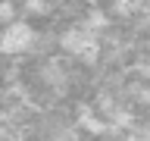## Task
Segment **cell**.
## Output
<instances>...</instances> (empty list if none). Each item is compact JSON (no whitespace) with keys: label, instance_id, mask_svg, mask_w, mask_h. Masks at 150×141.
<instances>
[{"label":"cell","instance_id":"cell-3","mask_svg":"<svg viewBox=\"0 0 150 141\" xmlns=\"http://www.w3.org/2000/svg\"><path fill=\"white\" fill-rule=\"evenodd\" d=\"M116 9L119 13H134L138 9V0H116Z\"/></svg>","mask_w":150,"mask_h":141},{"label":"cell","instance_id":"cell-1","mask_svg":"<svg viewBox=\"0 0 150 141\" xmlns=\"http://www.w3.org/2000/svg\"><path fill=\"white\" fill-rule=\"evenodd\" d=\"M31 44H35V28L28 25V22H9L0 31V53H6V56L28 53Z\"/></svg>","mask_w":150,"mask_h":141},{"label":"cell","instance_id":"cell-2","mask_svg":"<svg viewBox=\"0 0 150 141\" xmlns=\"http://www.w3.org/2000/svg\"><path fill=\"white\" fill-rule=\"evenodd\" d=\"M59 44H63V50H69V53L81 56V60H91V56L100 50V38H97L94 28L81 25V28H69V31L59 38Z\"/></svg>","mask_w":150,"mask_h":141},{"label":"cell","instance_id":"cell-4","mask_svg":"<svg viewBox=\"0 0 150 141\" xmlns=\"http://www.w3.org/2000/svg\"><path fill=\"white\" fill-rule=\"evenodd\" d=\"M25 3H28V13H35V16H38V13H44V3H47V0H25Z\"/></svg>","mask_w":150,"mask_h":141}]
</instances>
